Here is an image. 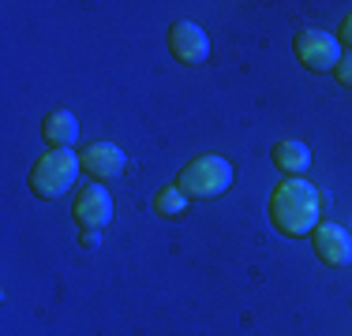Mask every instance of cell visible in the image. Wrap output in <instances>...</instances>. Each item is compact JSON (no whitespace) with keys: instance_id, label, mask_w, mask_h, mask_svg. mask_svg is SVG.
Returning <instances> with one entry per match:
<instances>
[{"instance_id":"3","label":"cell","mask_w":352,"mask_h":336,"mask_svg":"<svg viewBox=\"0 0 352 336\" xmlns=\"http://www.w3.org/2000/svg\"><path fill=\"white\" fill-rule=\"evenodd\" d=\"M176 187L188 198H217L221 191L232 187V165L217 154H203L195 161H188L176 176Z\"/></svg>"},{"instance_id":"8","label":"cell","mask_w":352,"mask_h":336,"mask_svg":"<svg viewBox=\"0 0 352 336\" xmlns=\"http://www.w3.org/2000/svg\"><path fill=\"white\" fill-rule=\"evenodd\" d=\"M79 157H82V168H87L98 183L116 180V176L124 172V149L116 146V142H90Z\"/></svg>"},{"instance_id":"12","label":"cell","mask_w":352,"mask_h":336,"mask_svg":"<svg viewBox=\"0 0 352 336\" xmlns=\"http://www.w3.org/2000/svg\"><path fill=\"white\" fill-rule=\"evenodd\" d=\"M333 75H338V82H341V86H352V53L341 56L338 67H333Z\"/></svg>"},{"instance_id":"1","label":"cell","mask_w":352,"mask_h":336,"mask_svg":"<svg viewBox=\"0 0 352 336\" xmlns=\"http://www.w3.org/2000/svg\"><path fill=\"white\" fill-rule=\"evenodd\" d=\"M318 209H322L318 187L300 176H285L270 195V221L285 235H311L318 228Z\"/></svg>"},{"instance_id":"2","label":"cell","mask_w":352,"mask_h":336,"mask_svg":"<svg viewBox=\"0 0 352 336\" xmlns=\"http://www.w3.org/2000/svg\"><path fill=\"white\" fill-rule=\"evenodd\" d=\"M82 168V157L72 149H49L45 157H38V165L30 168V191L38 198H60L75 187V176Z\"/></svg>"},{"instance_id":"5","label":"cell","mask_w":352,"mask_h":336,"mask_svg":"<svg viewBox=\"0 0 352 336\" xmlns=\"http://www.w3.org/2000/svg\"><path fill=\"white\" fill-rule=\"evenodd\" d=\"M169 53L173 60H180L184 67H199L210 60V38L199 23L191 19H176L169 27Z\"/></svg>"},{"instance_id":"11","label":"cell","mask_w":352,"mask_h":336,"mask_svg":"<svg viewBox=\"0 0 352 336\" xmlns=\"http://www.w3.org/2000/svg\"><path fill=\"white\" fill-rule=\"evenodd\" d=\"M154 209H157V217H180L184 209H188V195H184V191L176 187V183H169V187L157 191Z\"/></svg>"},{"instance_id":"7","label":"cell","mask_w":352,"mask_h":336,"mask_svg":"<svg viewBox=\"0 0 352 336\" xmlns=\"http://www.w3.org/2000/svg\"><path fill=\"white\" fill-rule=\"evenodd\" d=\"M311 243H315V254H318L322 265L341 269V265L352 262V235L341 228V224H330V221L318 224V228L311 232Z\"/></svg>"},{"instance_id":"10","label":"cell","mask_w":352,"mask_h":336,"mask_svg":"<svg viewBox=\"0 0 352 336\" xmlns=\"http://www.w3.org/2000/svg\"><path fill=\"white\" fill-rule=\"evenodd\" d=\"M274 165H278L285 176H300V172L311 168V149H307L304 142H296V139H285V142L274 146Z\"/></svg>"},{"instance_id":"9","label":"cell","mask_w":352,"mask_h":336,"mask_svg":"<svg viewBox=\"0 0 352 336\" xmlns=\"http://www.w3.org/2000/svg\"><path fill=\"white\" fill-rule=\"evenodd\" d=\"M41 134H45L49 149H68L75 139H79V120L68 112V108H53V112L41 120Z\"/></svg>"},{"instance_id":"13","label":"cell","mask_w":352,"mask_h":336,"mask_svg":"<svg viewBox=\"0 0 352 336\" xmlns=\"http://www.w3.org/2000/svg\"><path fill=\"white\" fill-rule=\"evenodd\" d=\"M338 41H341V45H349V49H352V15H345V19H341Z\"/></svg>"},{"instance_id":"4","label":"cell","mask_w":352,"mask_h":336,"mask_svg":"<svg viewBox=\"0 0 352 336\" xmlns=\"http://www.w3.org/2000/svg\"><path fill=\"white\" fill-rule=\"evenodd\" d=\"M292 49H296L300 64H304L307 71H333L338 60L345 56L338 34H326V30H315V27L300 30L296 38H292Z\"/></svg>"},{"instance_id":"6","label":"cell","mask_w":352,"mask_h":336,"mask_svg":"<svg viewBox=\"0 0 352 336\" xmlns=\"http://www.w3.org/2000/svg\"><path fill=\"white\" fill-rule=\"evenodd\" d=\"M72 213H75L79 232H98L113 221V195L105 187H82L75 206H72Z\"/></svg>"}]
</instances>
